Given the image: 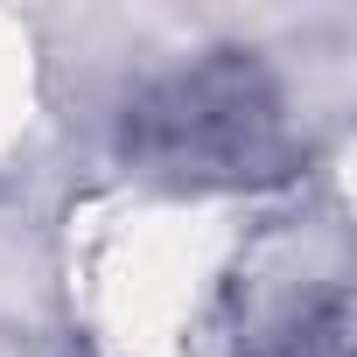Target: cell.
Wrapping results in <instances>:
<instances>
[{
    "instance_id": "1",
    "label": "cell",
    "mask_w": 357,
    "mask_h": 357,
    "mask_svg": "<svg viewBox=\"0 0 357 357\" xmlns=\"http://www.w3.org/2000/svg\"><path fill=\"white\" fill-rule=\"evenodd\" d=\"M119 147L140 175L183 190H231L287 175L294 133L280 77L252 50H204L126 98Z\"/></svg>"
},
{
    "instance_id": "2",
    "label": "cell",
    "mask_w": 357,
    "mask_h": 357,
    "mask_svg": "<svg viewBox=\"0 0 357 357\" xmlns=\"http://www.w3.org/2000/svg\"><path fill=\"white\" fill-rule=\"evenodd\" d=\"M245 357H350V301H343V287H329V294L301 301L294 315H280L273 329H259Z\"/></svg>"
}]
</instances>
